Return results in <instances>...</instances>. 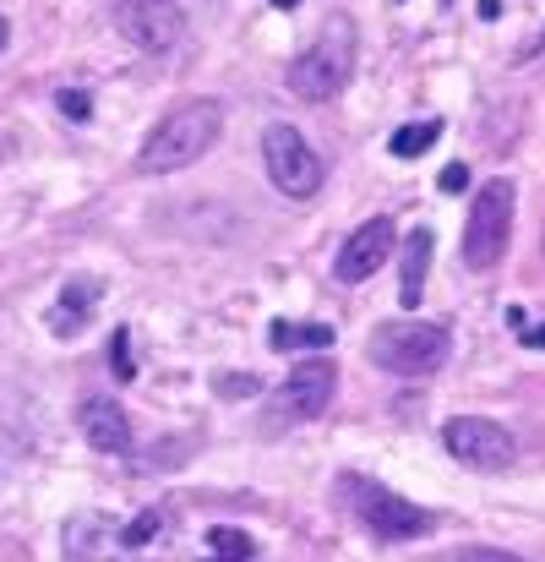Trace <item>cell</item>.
Returning <instances> with one entry per match:
<instances>
[{
	"mask_svg": "<svg viewBox=\"0 0 545 562\" xmlns=\"http://www.w3.org/2000/svg\"><path fill=\"white\" fill-rule=\"evenodd\" d=\"M262 165H268V181L284 191V196H317L322 191V159H317V148L295 132V126H268L262 132Z\"/></svg>",
	"mask_w": 545,
	"mask_h": 562,
	"instance_id": "obj_5",
	"label": "cell"
},
{
	"mask_svg": "<svg viewBox=\"0 0 545 562\" xmlns=\"http://www.w3.org/2000/svg\"><path fill=\"white\" fill-rule=\"evenodd\" d=\"M207 547H213V558L207 562H251V536H240V530H229V525H213L207 530Z\"/></svg>",
	"mask_w": 545,
	"mask_h": 562,
	"instance_id": "obj_16",
	"label": "cell"
},
{
	"mask_svg": "<svg viewBox=\"0 0 545 562\" xmlns=\"http://www.w3.org/2000/svg\"><path fill=\"white\" fill-rule=\"evenodd\" d=\"M431 246H436V235H431V229H415V235L404 240V279H398V301H404V312H415V306L425 301V268H431Z\"/></svg>",
	"mask_w": 545,
	"mask_h": 562,
	"instance_id": "obj_12",
	"label": "cell"
},
{
	"mask_svg": "<svg viewBox=\"0 0 545 562\" xmlns=\"http://www.w3.org/2000/svg\"><path fill=\"white\" fill-rule=\"evenodd\" d=\"M333 387H339L333 361H300L295 372L284 376V387H279L268 420H273V426H279V420H317V415H328Z\"/></svg>",
	"mask_w": 545,
	"mask_h": 562,
	"instance_id": "obj_9",
	"label": "cell"
},
{
	"mask_svg": "<svg viewBox=\"0 0 545 562\" xmlns=\"http://www.w3.org/2000/svg\"><path fill=\"white\" fill-rule=\"evenodd\" d=\"M60 110H66L71 121H88V115H93V99H88L82 88H66V93H60Z\"/></svg>",
	"mask_w": 545,
	"mask_h": 562,
	"instance_id": "obj_19",
	"label": "cell"
},
{
	"mask_svg": "<svg viewBox=\"0 0 545 562\" xmlns=\"http://www.w3.org/2000/svg\"><path fill=\"white\" fill-rule=\"evenodd\" d=\"M5 38H11V22H5V16H0V49H5Z\"/></svg>",
	"mask_w": 545,
	"mask_h": 562,
	"instance_id": "obj_24",
	"label": "cell"
},
{
	"mask_svg": "<svg viewBox=\"0 0 545 562\" xmlns=\"http://www.w3.org/2000/svg\"><path fill=\"white\" fill-rule=\"evenodd\" d=\"M344 497H355V514H361V525L371 536H382V541H415V536H425L431 530V514L425 508H415V503H404L398 492H387V486H376V481H344Z\"/></svg>",
	"mask_w": 545,
	"mask_h": 562,
	"instance_id": "obj_7",
	"label": "cell"
},
{
	"mask_svg": "<svg viewBox=\"0 0 545 562\" xmlns=\"http://www.w3.org/2000/svg\"><path fill=\"white\" fill-rule=\"evenodd\" d=\"M93 301H99V284H93V279H71V284L60 290L55 312H49V334H60V339L82 334V323H88Z\"/></svg>",
	"mask_w": 545,
	"mask_h": 562,
	"instance_id": "obj_13",
	"label": "cell"
},
{
	"mask_svg": "<svg viewBox=\"0 0 545 562\" xmlns=\"http://www.w3.org/2000/svg\"><path fill=\"white\" fill-rule=\"evenodd\" d=\"M436 187L447 191V196H458V191L469 187V165H447V170H442V181H436Z\"/></svg>",
	"mask_w": 545,
	"mask_h": 562,
	"instance_id": "obj_20",
	"label": "cell"
},
{
	"mask_svg": "<svg viewBox=\"0 0 545 562\" xmlns=\"http://www.w3.org/2000/svg\"><path fill=\"white\" fill-rule=\"evenodd\" d=\"M458 562H524V558H513V552H497V547H469V552H458Z\"/></svg>",
	"mask_w": 545,
	"mask_h": 562,
	"instance_id": "obj_21",
	"label": "cell"
},
{
	"mask_svg": "<svg viewBox=\"0 0 545 562\" xmlns=\"http://www.w3.org/2000/svg\"><path fill=\"white\" fill-rule=\"evenodd\" d=\"M77 426H82V437H88L99 453H132V420H126V409H121L115 398H104V393L82 398Z\"/></svg>",
	"mask_w": 545,
	"mask_h": 562,
	"instance_id": "obj_11",
	"label": "cell"
},
{
	"mask_svg": "<svg viewBox=\"0 0 545 562\" xmlns=\"http://www.w3.org/2000/svg\"><path fill=\"white\" fill-rule=\"evenodd\" d=\"M513 202H519L513 181H486L475 191V207H469V224H464V262L475 273L502 262V251L513 240Z\"/></svg>",
	"mask_w": 545,
	"mask_h": 562,
	"instance_id": "obj_4",
	"label": "cell"
},
{
	"mask_svg": "<svg viewBox=\"0 0 545 562\" xmlns=\"http://www.w3.org/2000/svg\"><path fill=\"white\" fill-rule=\"evenodd\" d=\"M218 393L235 398V393H257V376H218Z\"/></svg>",
	"mask_w": 545,
	"mask_h": 562,
	"instance_id": "obj_22",
	"label": "cell"
},
{
	"mask_svg": "<svg viewBox=\"0 0 545 562\" xmlns=\"http://www.w3.org/2000/svg\"><path fill=\"white\" fill-rule=\"evenodd\" d=\"M159 530H164V514H154V508H148V514H137V519H132V525H126V530H121L115 541H121L126 552H137V547H148V541H154Z\"/></svg>",
	"mask_w": 545,
	"mask_h": 562,
	"instance_id": "obj_17",
	"label": "cell"
},
{
	"mask_svg": "<svg viewBox=\"0 0 545 562\" xmlns=\"http://www.w3.org/2000/svg\"><path fill=\"white\" fill-rule=\"evenodd\" d=\"M218 132H224V110H218L213 99H191V104L170 110V115L148 132V143H143V154H137V170H148V176H175V170L196 165V159L218 143Z\"/></svg>",
	"mask_w": 545,
	"mask_h": 562,
	"instance_id": "obj_1",
	"label": "cell"
},
{
	"mask_svg": "<svg viewBox=\"0 0 545 562\" xmlns=\"http://www.w3.org/2000/svg\"><path fill=\"white\" fill-rule=\"evenodd\" d=\"M350 71H355V27L339 16V22H333V38L322 33L311 49H300V55L289 60L284 82H289V93H295V99H306V104H322V99L344 93Z\"/></svg>",
	"mask_w": 545,
	"mask_h": 562,
	"instance_id": "obj_3",
	"label": "cell"
},
{
	"mask_svg": "<svg viewBox=\"0 0 545 562\" xmlns=\"http://www.w3.org/2000/svg\"><path fill=\"white\" fill-rule=\"evenodd\" d=\"M447 350H453L447 328L420 323V317L382 323V328L371 334V345H365V356H371L382 372H393V376H431V372H442Z\"/></svg>",
	"mask_w": 545,
	"mask_h": 562,
	"instance_id": "obj_2",
	"label": "cell"
},
{
	"mask_svg": "<svg viewBox=\"0 0 545 562\" xmlns=\"http://www.w3.org/2000/svg\"><path fill=\"white\" fill-rule=\"evenodd\" d=\"M442 448L464 464V470H480V475H497L519 459V442L508 426L486 420V415H453L442 426Z\"/></svg>",
	"mask_w": 545,
	"mask_h": 562,
	"instance_id": "obj_6",
	"label": "cell"
},
{
	"mask_svg": "<svg viewBox=\"0 0 545 562\" xmlns=\"http://www.w3.org/2000/svg\"><path fill=\"white\" fill-rule=\"evenodd\" d=\"M333 339H339V334H333L328 323H284V317H279V323L268 328V345H273L279 356H289V350H333Z\"/></svg>",
	"mask_w": 545,
	"mask_h": 562,
	"instance_id": "obj_14",
	"label": "cell"
},
{
	"mask_svg": "<svg viewBox=\"0 0 545 562\" xmlns=\"http://www.w3.org/2000/svg\"><path fill=\"white\" fill-rule=\"evenodd\" d=\"M387 257H393V218H365L361 229L339 246L333 273H339V284H365Z\"/></svg>",
	"mask_w": 545,
	"mask_h": 562,
	"instance_id": "obj_10",
	"label": "cell"
},
{
	"mask_svg": "<svg viewBox=\"0 0 545 562\" xmlns=\"http://www.w3.org/2000/svg\"><path fill=\"white\" fill-rule=\"evenodd\" d=\"M524 345H535V350H545V323H541V328H524Z\"/></svg>",
	"mask_w": 545,
	"mask_h": 562,
	"instance_id": "obj_23",
	"label": "cell"
},
{
	"mask_svg": "<svg viewBox=\"0 0 545 562\" xmlns=\"http://www.w3.org/2000/svg\"><path fill=\"white\" fill-rule=\"evenodd\" d=\"M273 5H279V11H295V5H300V0H273Z\"/></svg>",
	"mask_w": 545,
	"mask_h": 562,
	"instance_id": "obj_25",
	"label": "cell"
},
{
	"mask_svg": "<svg viewBox=\"0 0 545 562\" xmlns=\"http://www.w3.org/2000/svg\"><path fill=\"white\" fill-rule=\"evenodd\" d=\"M110 11H115V27L148 55L175 49L185 33V11L175 0H110Z\"/></svg>",
	"mask_w": 545,
	"mask_h": 562,
	"instance_id": "obj_8",
	"label": "cell"
},
{
	"mask_svg": "<svg viewBox=\"0 0 545 562\" xmlns=\"http://www.w3.org/2000/svg\"><path fill=\"white\" fill-rule=\"evenodd\" d=\"M535 49H545V33H541V44H535Z\"/></svg>",
	"mask_w": 545,
	"mask_h": 562,
	"instance_id": "obj_26",
	"label": "cell"
},
{
	"mask_svg": "<svg viewBox=\"0 0 545 562\" xmlns=\"http://www.w3.org/2000/svg\"><path fill=\"white\" fill-rule=\"evenodd\" d=\"M436 137H442V121H415V126H398L387 137V154L393 159H420V154L436 148Z\"/></svg>",
	"mask_w": 545,
	"mask_h": 562,
	"instance_id": "obj_15",
	"label": "cell"
},
{
	"mask_svg": "<svg viewBox=\"0 0 545 562\" xmlns=\"http://www.w3.org/2000/svg\"><path fill=\"white\" fill-rule=\"evenodd\" d=\"M110 356H115V376H121V382L137 376V367H132V334H126V328L110 334Z\"/></svg>",
	"mask_w": 545,
	"mask_h": 562,
	"instance_id": "obj_18",
	"label": "cell"
}]
</instances>
